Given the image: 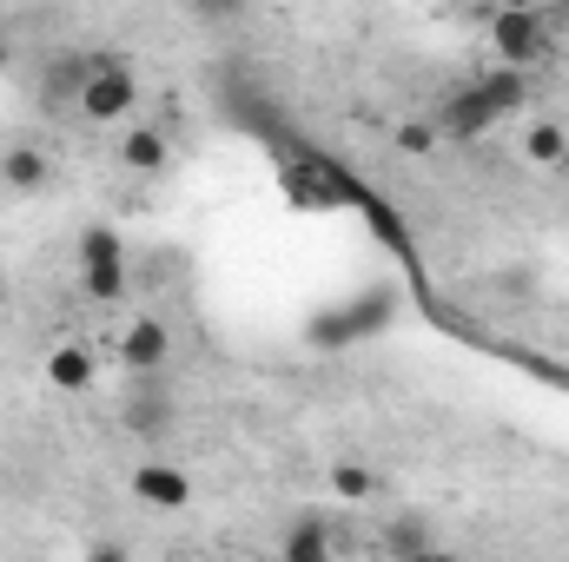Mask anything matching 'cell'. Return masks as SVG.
Masks as SVG:
<instances>
[{"label":"cell","instance_id":"obj_1","mask_svg":"<svg viewBox=\"0 0 569 562\" xmlns=\"http://www.w3.org/2000/svg\"><path fill=\"white\" fill-rule=\"evenodd\" d=\"M73 265H80V291L93 304H120L127 284H133V265H127V239L113 225H87L73 239Z\"/></svg>","mask_w":569,"mask_h":562},{"label":"cell","instance_id":"obj_2","mask_svg":"<svg viewBox=\"0 0 569 562\" xmlns=\"http://www.w3.org/2000/svg\"><path fill=\"white\" fill-rule=\"evenodd\" d=\"M490 53H497V67H510V73L543 67V60L557 53V33H550L543 7H497V13H490Z\"/></svg>","mask_w":569,"mask_h":562},{"label":"cell","instance_id":"obj_3","mask_svg":"<svg viewBox=\"0 0 569 562\" xmlns=\"http://www.w3.org/2000/svg\"><path fill=\"white\" fill-rule=\"evenodd\" d=\"M133 107H140L133 67H127L113 47H100V53H93V80L80 87V120H93V127H127Z\"/></svg>","mask_w":569,"mask_h":562},{"label":"cell","instance_id":"obj_4","mask_svg":"<svg viewBox=\"0 0 569 562\" xmlns=\"http://www.w3.org/2000/svg\"><path fill=\"white\" fill-rule=\"evenodd\" d=\"M113 351H120V371H127V378H159L166 358H172V331H166L159 318H127Z\"/></svg>","mask_w":569,"mask_h":562},{"label":"cell","instance_id":"obj_5","mask_svg":"<svg viewBox=\"0 0 569 562\" xmlns=\"http://www.w3.org/2000/svg\"><path fill=\"white\" fill-rule=\"evenodd\" d=\"M120 423H127L133 436H166V430L179 423V398H172L159 378H133V384H127V404H120Z\"/></svg>","mask_w":569,"mask_h":562},{"label":"cell","instance_id":"obj_6","mask_svg":"<svg viewBox=\"0 0 569 562\" xmlns=\"http://www.w3.org/2000/svg\"><path fill=\"white\" fill-rule=\"evenodd\" d=\"M93 80V53H53L47 60V87H40V107L47 113H80V87Z\"/></svg>","mask_w":569,"mask_h":562},{"label":"cell","instance_id":"obj_7","mask_svg":"<svg viewBox=\"0 0 569 562\" xmlns=\"http://www.w3.org/2000/svg\"><path fill=\"white\" fill-rule=\"evenodd\" d=\"M127 483H133V496H140L146 510H186V503H192V476H186L179 463H159V456L140 463Z\"/></svg>","mask_w":569,"mask_h":562},{"label":"cell","instance_id":"obj_8","mask_svg":"<svg viewBox=\"0 0 569 562\" xmlns=\"http://www.w3.org/2000/svg\"><path fill=\"white\" fill-rule=\"evenodd\" d=\"M470 87H477V100H483L490 120H510V113L530 100V73H510V67H490V73L470 80Z\"/></svg>","mask_w":569,"mask_h":562},{"label":"cell","instance_id":"obj_9","mask_svg":"<svg viewBox=\"0 0 569 562\" xmlns=\"http://www.w3.org/2000/svg\"><path fill=\"white\" fill-rule=\"evenodd\" d=\"M497 120L483 113V100H477V87H457L443 107H437V133H450V140H477V133H490Z\"/></svg>","mask_w":569,"mask_h":562},{"label":"cell","instance_id":"obj_10","mask_svg":"<svg viewBox=\"0 0 569 562\" xmlns=\"http://www.w3.org/2000/svg\"><path fill=\"white\" fill-rule=\"evenodd\" d=\"M166 159H172V140L159 127H127L120 133V165L127 172H146L152 179V172H166Z\"/></svg>","mask_w":569,"mask_h":562},{"label":"cell","instance_id":"obj_11","mask_svg":"<svg viewBox=\"0 0 569 562\" xmlns=\"http://www.w3.org/2000/svg\"><path fill=\"white\" fill-rule=\"evenodd\" d=\"M331 556H338V550H331V530L311 523V516L291 523V530L279 536V562H331Z\"/></svg>","mask_w":569,"mask_h":562},{"label":"cell","instance_id":"obj_12","mask_svg":"<svg viewBox=\"0 0 569 562\" xmlns=\"http://www.w3.org/2000/svg\"><path fill=\"white\" fill-rule=\"evenodd\" d=\"M47 152L40 145H7V159H0V185H13V192H40L47 185Z\"/></svg>","mask_w":569,"mask_h":562},{"label":"cell","instance_id":"obj_13","mask_svg":"<svg viewBox=\"0 0 569 562\" xmlns=\"http://www.w3.org/2000/svg\"><path fill=\"white\" fill-rule=\"evenodd\" d=\"M47 384H53V391H87V384H93V351H87V344H60V351L47 358Z\"/></svg>","mask_w":569,"mask_h":562},{"label":"cell","instance_id":"obj_14","mask_svg":"<svg viewBox=\"0 0 569 562\" xmlns=\"http://www.w3.org/2000/svg\"><path fill=\"white\" fill-rule=\"evenodd\" d=\"M523 152H530V165H557V172H563L569 165V133L557 127V120H537L530 140H523Z\"/></svg>","mask_w":569,"mask_h":562},{"label":"cell","instance_id":"obj_15","mask_svg":"<svg viewBox=\"0 0 569 562\" xmlns=\"http://www.w3.org/2000/svg\"><path fill=\"white\" fill-rule=\"evenodd\" d=\"M385 550H398L405 562H437V556H430V536H425V523H418V516L391 523V530H385Z\"/></svg>","mask_w":569,"mask_h":562},{"label":"cell","instance_id":"obj_16","mask_svg":"<svg viewBox=\"0 0 569 562\" xmlns=\"http://www.w3.org/2000/svg\"><path fill=\"white\" fill-rule=\"evenodd\" d=\"M331 490H338L345 503H365V496L378 490V476H371L365 463H331Z\"/></svg>","mask_w":569,"mask_h":562},{"label":"cell","instance_id":"obj_17","mask_svg":"<svg viewBox=\"0 0 569 562\" xmlns=\"http://www.w3.org/2000/svg\"><path fill=\"white\" fill-rule=\"evenodd\" d=\"M80 562H133V550H127V543H93Z\"/></svg>","mask_w":569,"mask_h":562},{"label":"cell","instance_id":"obj_18","mask_svg":"<svg viewBox=\"0 0 569 562\" xmlns=\"http://www.w3.org/2000/svg\"><path fill=\"white\" fill-rule=\"evenodd\" d=\"M398 145H405V152H430V145H437V133H430V127H405V133H398Z\"/></svg>","mask_w":569,"mask_h":562},{"label":"cell","instance_id":"obj_19","mask_svg":"<svg viewBox=\"0 0 569 562\" xmlns=\"http://www.w3.org/2000/svg\"><path fill=\"white\" fill-rule=\"evenodd\" d=\"M7 60H13V40H7V33H0V73H7Z\"/></svg>","mask_w":569,"mask_h":562},{"label":"cell","instance_id":"obj_20","mask_svg":"<svg viewBox=\"0 0 569 562\" xmlns=\"http://www.w3.org/2000/svg\"><path fill=\"white\" fill-rule=\"evenodd\" d=\"M0 304H7V272H0Z\"/></svg>","mask_w":569,"mask_h":562},{"label":"cell","instance_id":"obj_21","mask_svg":"<svg viewBox=\"0 0 569 562\" xmlns=\"http://www.w3.org/2000/svg\"><path fill=\"white\" fill-rule=\"evenodd\" d=\"M0 33H7V7H0Z\"/></svg>","mask_w":569,"mask_h":562},{"label":"cell","instance_id":"obj_22","mask_svg":"<svg viewBox=\"0 0 569 562\" xmlns=\"http://www.w3.org/2000/svg\"><path fill=\"white\" fill-rule=\"evenodd\" d=\"M437 562H463V556H437Z\"/></svg>","mask_w":569,"mask_h":562},{"label":"cell","instance_id":"obj_23","mask_svg":"<svg viewBox=\"0 0 569 562\" xmlns=\"http://www.w3.org/2000/svg\"><path fill=\"white\" fill-rule=\"evenodd\" d=\"M563 172H569V165H563Z\"/></svg>","mask_w":569,"mask_h":562}]
</instances>
